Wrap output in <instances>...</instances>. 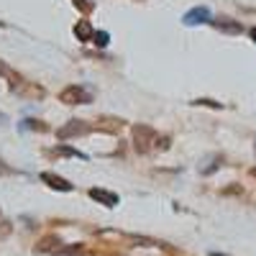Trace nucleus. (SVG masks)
Masks as SVG:
<instances>
[{
  "mask_svg": "<svg viewBox=\"0 0 256 256\" xmlns=\"http://www.w3.org/2000/svg\"><path fill=\"white\" fill-rule=\"evenodd\" d=\"M74 36H77V41H92L95 28H92L90 20H77V26H74Z\"/></svg>",
  "mask_w": 256,
  "mask_h": 256,
  "instance_id": "obj_8",
  "label": "nucleus"
},
{
  "mask_svg": "<svg viewBox=\"0 0 256 256\" xmlns=\"http://www.w3.org/2000/svg\"><path fill=\"white\" fill-rule=\"evenodd\" d=\"M251 38H254V41H256V28H251Z\"/></svg>",
  "mask_w": 256,
  "mask_h": 256,
  "instance_id": "obj_16",
  "label": "nucleus"
},
{
  "mask_svg": "<svg viewBox=\"0 0 256 256\" xmlns=\"http://www.w3.org/2000/svg\"><path fill=\"white\" fill-rule=\"evenodd\" d=\"M84 134H90V126L88 123H84V120H70L67 126H62L59 131H56V138L67 141L72 136H84Z\"/></svg>",
  "mask_w": 256,
  "mask_h": 256,
  "instance_id": "obj_3",
  "label": "nucleus"
},
{
  "mask_svg": "<svg viewBox=\"0 0 256 256\" xmlns=\"http://www.w3.org/2000/svg\"><path fill=\"white\" fill-rule=\"evenodd\" d=\"M59 100L67 102V105H88V102H92V95L84 90V88H77V84H72V88L62 90Z\"/></svg>",
  "mask_w": 256,
  "mask_h": 256,
  "instance_id": "obj_2",
  "label": "nucleus"
},
{
  "mask_svg": "<svg viewBox=\"0 0 256 256\" xmlns=\"http://www.w3.org/2000/svg\"><path fill=\"white\" fill-rule=\"evenodd\" d=\"M56 154L62 156H77V159H88L82 152H77V148H70V146H56Z\"/></svg>",
  "mask_w": 256,
  "mask_h": 256,
  "instance_id": "obj_11",
  "label": "nucleus"
},
{
  "mask_svg": "<svg viewBox=\"0 0 256 256\" xmlns=\"http://www.w3.org/2000/svg\"><path fill=\"white\" fill-rule=\"evenodd\" d=\"M108 41H110V36H108V31H95V36H92V41L90 44H95V46H108Z\"/></svg>",
  "mask_w": 256,
  "mask_h": 256,
  "instance_id": "obj_10",
  "label": "nucleus"
},
{
  "mask_svg": "<svg viewBox=\"0 0 256 256\" xmlns=\"http://www.w3.org/2000/svg\"><path fill=\"white\" fill-rule=\"evenodd\" d=\"M195 105H208V108H223L220 102H216V100H208V98H202V100H195Z\"/></svg>",
  "mask_w": 256,
  "mask_h": 256,
  "instance_id": "obj_14",
  "label": "nucleus"
},
{
  "mask_svg": "<svg viewBox=\"0 0 256 256\" xmlns=\"http://www.w3.org/2000/svg\"><path fill=\"white\" fill-rule=\"evenodd\" d=\"M210 8L208 6H198V8H192L184 13V26H200V24H210Z\"/></svg>",
  "mask_w": 256,
  "mask_h": 256,
  "instance_id": "obj_4",
  "label": "nucleus"
},
{
  "mask_svg": "<svg viewBox=\"0 0 256 256\" xmlns=\"http://www.w3.org/2000/svg\"><path fill=\"white\" fill-rule=\"evenodd\" d=\"M134 141H136V148L141 154H146L148 148H152V144H156V131L152 126H136L134 128Z\"/></svg>",
  "mask_w": 256,
  "mask_h": 256,
  "instance_id": "obj_1",
  "label": "nucleus"
},
{
  "mask_svg": "<svg viewBox=\"0 0 256 256\" xmlns=\"http://www.w3.org/2000/svg\"><path fill=\"white\" fill-rule=\"evenodd\" d=\"M98 128H100V131L116 134V131H120V128H123V120H120V118H100V120H98Z\"/></svg>",
  "mask_w": 256,
  "mask_h": 256,
  "instance_id": "obj_9",
  "label": "nucleus"
},
{
  "mask_svg": "<svg viewBox=\"0 0 256 256\" xmlns=\"http://www.w3.org/2000/svg\"><path fill=\"white\" fill-rule=\"evenodd\" d=\"M0 74H3V77H8V80H10V84H13V88H16V84H18V74H16V72H10V70L6 67V64H3V62H0Z\"/></svg>",
  "mask_w": 256,
  "mask_h": 256,
  "instance_id": "obj_12",
  "label": "nucleus"
},
{
  "mask_svg": "<svg viewBox=\"0 0 256 256\" xmlns=\"http://www.w3.org/2000/svg\"><path fill=\"white\" fill-rule=\"evenodd\" d=\"M41 182H46L52 190H59V192H72V184L64 180V177H59V174H52V172H44L41 174Z\"/></svg>",
  "mask_w": 256,
  "mask_h": 256,
  "instance_id": "obj_6",
  "label": "nucleus"
},
{
  "mask_svg": "<svg viewBox=\"0 0 256 256\" xmlns=\"http://www.w3.org/2000/svg\"><path fill=\"white\" fill-rule=\"evenodd\" d=\"M74 6H80L84 13H90V10H92V3H88V0H74Z\"/></svg>",
  "mask_w": 256,
  "mask_h": 256,
  "instance_id": "obj_15",
  "label": "nucleus"
},
{
  "mask_svg": "<svg viewBox=\"0 0 256 256\" xmlns=\"http://www.w3.org/2000/svg\"><path fill=\"white\" fill-rule=\"evenodd\" d=\"M210 24L216 26L218 31H223V34H241L244 31V26L236 24V20H230V18H218V20H210Z\"/></svg>",
  "mask_w": 256,
  "mask_h": 256,
  "instance_id": "obj_7",
  "label": "nucleus"
},
{
  "mask_svg": "<svg viewBox=\"0 0 256 256\" xmlns=\"http://www.w3.org/2000/svg\"><path fill=\"white\" fill-rule=\"evenodd\" d=\"M90 198H92V200H98V202H100V205H105V208H116V205L120 202L116 192L100 190V187H92V190H90Z\"/></svg>",
  "mask_w": 256,
  "mask_h": 256,
  "instance_id": "obj_5",
  "label": "nucleus"
},
{
  "mask_svg": "<svg viewBox=\"0 0 256 256\" xmlns=\"http://www.w3.org/2000/svg\"><path fill=\"white\" fill-rule=\"evenodd\" d=\"M24 128H34V131H46V126H41L38 120H24Z\"/></svg>",
  "mask_w": 256,
  "mask_h": 256,
  "instance_id": "obj_13",
  "label": "nucleus"
},
{
  "mask_svg": "<svg viewBox=\"0 0 256 256\" xmlns=\"http://www.w3.org/2000/svg\"><path fill=\"white\" fill-rule=\"evenodd\" d=\"M251 174H254V177H256V169H251Z\"/></svg>",
  "mask_w": 256,
  "mask_h": 256,
  "instance_id": "obj_17",
  "label": "nucleus"
}]
</instances>
